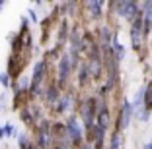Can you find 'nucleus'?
<instances>
[{"instance_id": "1", "label": "nucleus", "mask_w": 152, "mask_h": 149, "mask_svg": "<svg viewBox=\"0 0 152 149\" xmlns=\"http://www.w3.org/2000/svg\"><path fill=\"white\" fill-rule=\"evenodd\" d=\"M131 43H133V48L139 50L140 48V43H142V14L133 22L131 25Z\"/></svg>"}, {"instance_id": "2", "label": "nucleus", "mask_w": 152, "mask_h": 149, "mask_svg": "<svg viewBox=\"0 0 152 149\" xmlns=\"http://www.w3.org/2000/svg\"><path fill=\"white\" fill-rule=\"evenodd\" d=\"M140 14H142V12L139 10V6L134 4V2H121V12H119V16H125L127 19L134 22Z\"/></svg>"}, {"instance_id": "3", "label": "nucleus", "mask_w": 152, "mask_h": 149, "mask_svg": "<svg viewBox=\"0 0 152 149\" xmlns=\"http://www.w3.org/2000/svg\"><path fill=\"white\" fill-rule=\"evenodd\" d=\"M131 114H133V107H131V103L123 101V107H121V110H119V130H121V128L125 130V128L131 124Z\"/></svg>"}, {"instance_id": "4", "label": "nucleus", "mask_w": 152, "mask_h": 149, "mask_svg": "<svg viewBox=\"0 0 152 149\" xmlns=\"http://www.w3.org/2000/svg\"><path fill=\"white\" fill-rule=\"evenodd\" d=\"M66 136L70 137L72 141H76V143L80 141V137H82V128H80V122H78L76 118H70L66 122Z\"/></svg>"}, {"instance_id": "5", "label": "nucleus", "mask_w": 152, "mask_h": 149, "mask_svg": "<svg viewBox=\"0 0 152 149\" xmlns=\"http://www.w3.org/2000/svg\"><path fill=\"white\" fill-rule=\"evenodd\" d=\"M43 70H45V62H37L35 68H33V85H31V91L33 95H39V83H41V79H43Z\"/></svg>"}, {"instance_id": "6", "label": "nucleus", "mask_w": 152, "mask_h": 149, "mask_svg": "<svg viewBox=\"0 0 152 149\" xmlns=\"http://www.w3.org/2000/svg\"><path fill=\"white\" fill-rule=\"evenodd\" d=\"M68 74H70V58L64 56L63 60H61V64H58V79L64 81V79L68 78Z\"/></svg>"}, {"instance_id": "7", "label": "nucleus", "mask_w": 152, "mask_h": 149, "mask_svg": "<svg viewBox=\"0 0 152 149\" xmlns=\"http://www.w3.org/2000/svg\"><path fill=\"white\" fill-rule=\"evenodd\" d=\"M47 126H49V124H47V120H45V124L39 128V147H47L49 141H51L49 140L51 134H49V130H47Z\"/></svg>"}, {"instance_id": "8", "label": "nucleus", "mask_w": 152, "mask_h": 149, "mask_svg": "<svg viewBox=\"0 0 152 149\" xmlns=\"http://www.w3.org/2000/svg\"><path fill=\"white\" fill-rule=\"evenodd\" d=\"M144 109L146 112L152 110V81L148 83V87H144Z\"/></svg>"}, {"instance_id": "9", "label": "nucleus", "mask_w": 152, "mask_h": 149, "mask_svg": "<svg viewBox=\"0 0 152 149\" xmlns=\"http://www.w3.org/2000/svg\"><path fill=\"white\" fill-rule=\"evenodd\" d=\"M111 47H113V50H115V60H123V58H125V47H123L117 39H113Z\"/></svg>"}, {"instance_id": "10", "label": "nucleus", "mask_w": 152, "mask_h": 149, "mask_svg": "<svg viewBox=\"0 0 152 149\" xmlns=\"http://www.w3.org/2000/svg\"><path fill=\"white\" fill-rule=\"evenodd\" d=\"M109 43H111V33L107 27H102V47H109Z\"/></svg>"}, {"instance_id": "11", "label": "nucleus", "mask_w": 152, "mask_h": 149, "mask_svg": "<svg viewBox=\"0 0 152 149\" xmlns=\"http://www.w3.org/2000/svg\"><path fill=\"white\" fill-rule=\"evenodd\" d=\"M90 10L94 12V18H99L102 16V8H103V2H90Z\"/></svg>"}, {"instance_id": "12", "label": "nucleus", "mask_w": 152, "mask_h": 149, "mask_svg": "<svg viewBox=\"0 0 152 149\" xmlns=\"http://www.w3.org/2000/svg\"><path fill=\"white\" fill-rule=\"evenodd\" d=\"M109 149H121V136H119V132H115L111 136V147Z\"/></svg>"}, {"instance_id": "13", "label": "nucleus", "mask_w": 152, "mask_h": 149, "mask_svg": "<svg viewBox=\"0 0 152 149\" xmlns=\"http://www.w3.org/2000/svg\"><path fill=\"white\" fill-rule=\"evenodd\" d=\"M68 103H70V99H68V97H63V99L58 101V112H64V110L68 109Z\"/></svg>"}, {"instance_id": "14", "label": "nucleus", "mask_w": 152, "mask_h": 149, "mask_svg": "<svg viewBox=\"0 0 152 149\" xmlns=\"http://www.w3.org/2000/svg\"><path fill=\"white\" fill-rule=\"evenodd\" d=\"M86 79H88V64L82 66V70H80V83L84 85L86 83Z\"/></svg>"}, {"instance_id": "15", "label": "nucleus", "mask_w": 152, "mask_h": 149, "mask_svg": "<svg viewBox=\"0 0 152 149\" xmlns=\"http://www.w3.org/2000/svg\"><path fill=\"white\" fill-rule=\"evenodd\" d=\"M27 145H29L27 136H20V147H22V149H27Z\"/></svg>"}, {"instance_id": "16", "label": "nucleus", "mask_w": 152, "mask_h": 149, "mask_svg": "<svg viewBox=\"0 0 152 149\" xmlns=\"http://www.w3.org/2000/svg\"><path fill=\"white\" fill-rule=\"evenodd\" d=\"M12 134H16L14 126H12V124H6V128H4V137H6V136H12Z\"/></svg>"}, {"instance_id": "17", "label": "nucleus", "mask_w": 152, "mask_h": 149, "mask_svg": "<svg viewBox=\"0 0 152 149\" xmlns=\"http://www.w3.org/2000/svg\"><path fill=\"white\" fill-rule=\"evenodd\" d=\"M47 99H49V101H55V99H57V89H55V87L49 89V93H47Z\"/></svg>"}, {"instance_id": "18", "label": "nucleus", "mask_w": 152, "mask_h": 149, "mask_svg": "<svg viewBox=\"0 0 152 149\" xmlns=\"http://www.w3.org/2000/svg\"><path fill=\"white\" fill-rule=\"evenodd\" d=\"M0 81H2V85H8V83H10L8 74H6V72H2V74H0Z\"/></svg>"}, {"instance_id": "19", "label": "nucleus", "mask_w": 152, "mask_h": 149, "mask_svg": "<svg viewBox=\"0 0 152 149\" xmlns=\"http://www.w3.org/2000/svg\"><path fill=\"white\" fill-rule=\"evenodd\" d=\"M142 149H152V141H148V143H146V145H144V147H142Z\"/></svg>"}, {"instance_id": "20", "label": "nucleus", "mask_w": 152, "mask_h": 149, "mask_svg": "<svg viewBox=\"0 0 152 149\" xmlns=\"http://www.w3.org/2000/svg\"><path fill=\"white\" fill-rule=\"evenodd\" d=\"M2 6H4V2H0V8H2Z\"/></svg>"}, {"instance_id": "21", "label": "nucleus", "mask_w": 152, "mask_h": 149, "mask_svg": "<svg viewBox=\"0 0 152 149\" xmlns=\"http://www.w3.org/2000/svg\"><path fill=\"white\" fill-rule=\"evenodd\" d=\"M84 149H90V147H88V145H86V147H84Z\"/></svg>"}]
</instances>
